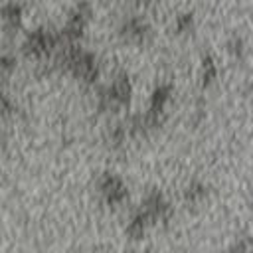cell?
Segmentation results:
<instances>
[{
  "label": "cell",
  "mask_w": 253,
  "mask_h": 253,
  "mask_svg": "<svg viewBox=\"0 0 253 253\" xmlns=\"http://www.w3.org/2000/svg\"><path fill=\"white\" fill-rule=\"evenodd\" d=\"M101 190H103L105 200L109 204H121L125 200V196H126V188L123 186V182L117 176H111V174H107L101 180Z\"/></svg>",
  "instance_id": "obj_1"
},
{
  "label": "cell",
  "mask_w": 253,
  "mask_h": 253,
  "mask_svg": "<svg viewBox=\"0 0 253 253\" xmlns=\"http://www.w3.org/2000/svg\"><path fill=\"white\" fill-rule=\"evenodd\" d=\"M2 14H4V22H6V26L16 28V26L20 24V18H22V8L16 6V4H8V6H4Z\"/></svg>",
  "instance_id": "obj_2"
},
{
  "label": "cell",
  "mask_w": 253,
  "mask_h": 253,
  "mask_svg": "<svg viewBox=\"0 0 253 253\" xmlns=\"http://www.w3.org/2000/svg\"><path fill=\"white\" fill-rule=\"evenodd\" d=\"M204 79H202V83L204 85H208L213 77H215V65H213V61L208 57V59H204V75H202Z\"/></svg>",
  "instance_id": "obj_3"
},
{
  "label": "cell",
  "mask_w": 253,
  "mask_h": 253,
  "mask_svg": "<svg viewBox=\"0 0 253 253\" xmlns=\"http://www.w3.org/2000/svg\"><path fill=\"white\" fill-rule=\"evenodd\" d=\"M204 194H206V188H204L202 184H194V186H190V188H188L186 198H188L190 202H198V200H200Z\"/></svg>",
  "instance_id": "obj_4"
},
{
  "label": "cell",
  "mask_w": 253,
  "mask_h": 253,
  "mask_svg": "<svg viewBox=\"0 0 253 253\" xmlns=\"http://www.w3.org/2000/svg\"><path fill=\"white\" fill-rule=\"evenodd\" d=\"M190 24H192V16H188V14H186V16H182V18H178V22H176V28L182 32V30H186Z\"/></svg>",
  "instance_id": "obj_5"
}]
</instances>
